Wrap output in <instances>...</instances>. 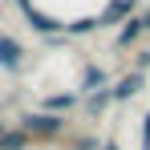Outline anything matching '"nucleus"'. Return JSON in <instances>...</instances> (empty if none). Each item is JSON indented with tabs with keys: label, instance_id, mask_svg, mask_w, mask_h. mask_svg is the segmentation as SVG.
I'll list each match as a JSON object with an SVG mask.
<instances>
[{
	"label": "nucleus",
	"instance_id": "f257e3e1",
	"mask_svg": "<svg viewBox=\"0 0 150 150\" xmlns=\"http://www.w3.org/2000/svg\"><path fill=\"white\" fill-rule=\"evenodd\" d=\"M28 134H33V142L37 146H57L65 134H69V114H49V110H28V114H21V122Z\"/></svg>",
	"mask_w": 150,
	"mask_h": 150
},
{
	"label": "nucleus",
	"instance_id": "f03ea898",
	"mask_svg": "<svg viewBox=\"0 0 150 150\" xmlns=\"http://www.w3.org/2000/svg\"><path fill=\"white\" fill-rule=\"evenodd\" d=\"M146 37H150V4L138 8L130 21H122V25L114 28V53H130L138 41H146Z\"/></svg>",
	"mask_w": 150,
	"mask_h": 150
},
{
	"label": "nucleus",
	"instance_id": "7ed1b4c3",
	"mask_svg": "<svg viewBox=\"0 0 150 150\" xmlns=\"http://www.w3.org/2000/svg\"><path fill=\"white\" fill-rule=\"evenodd\" d=\"M25 65H28L25 41H21L16 33L0 28V69H4V73H25Z\"/></svg>",
	"mask_w": 150,
	"mask_h": 150
},
{
	"label": "nucleus",
	"instance_id": "20e7f679",
	"mask_svg": "<svg viewBox=\"0 0 150 150\" xmlns=\"http://www.w3.org/2000/svg\"><path fill=\"white\" fill-rule=\"evenodd\" d=\"M138 8H142V0H105L98 8V25L101 28H118L122 21H130Z\"/></svg>",
	"mask_w": 150,
	"mask_h": 150
},
{
	"label": "nucleus",
	"instance_id": "39448f33",
	"mask_svg": "<svg viewBox=\"0 0 150 150\" xmlns=\"http://www.w3.org/2000/svg\"><path fill=\"white\" fill-rule=\"evenodd\" d=\"M146 89V69H126L122 77H114V105H126Z\"/></svg>",
	"mask_w": 150,
	"mask_h": 150
},
{
	"label": "nucleus",
	"instance_id": "423d86ee",
	"mask_svg": "<svg viewBox=\"0 0 150 150\" xmlns=\"http://www.w3.org/2000/svg\"><path fill=\"white\" fill-rule=\"evenodd\" d=\"M110 81H114V77L105 73L98 61H85V65H81V81H77V93L85 98V93H93V89H105Z\"/></svg>",
	"mask_w": 150,
	"mask_h": 150
},
{
	"label": "nucleus",
	"instance_id": "0eeeda50",
	"mask_svg": "<svg viewBox=\"0 0 150 150\" xmlns=\"http://www.w3.org/2000/svg\"><path fill=\"white\" fill-rule=\"evenodd\" d=\"M77 105H81V93L77 89H57V93H45L41 98V110H49V114H73Z\"/></svg>",
	"mask_w": 150,
	"mask_h": 150
},
{
	"label": "nucleus",
	"instance_id": "6e6552de",
	"mask_svg": "<svg viewBox=\"0 0 150 150\" xmlns=\"http://www.w3.org/2000/svg\"><path fill=\"white\" fill-rule=\"evenodd\" d=\"M110 105H114V81H110L105 89H93V93H85V98H81V110H85L89 118H101Z\"/></svg>",
	"mask_w": 150,
	"mask_h": 150
},
{
	"label": "nucleus",
	"instance_id": "1a4fd4ad",
	"mask_svg": "<svg viewBox=\"0 0 150 150\" xmlns=\"http://www.w3.org/2000/svg\"><path fill=\"white\" fill-rule=\"evenodd\" d=\"M33 134H28L25 126H8L4 134H0V150H33Z\"/></svg>",
	"mask_w": 150,
	"mask_h": 150
},
{
	"label": "nucleus",
	"instance_id": "9d476101",
	"mask_svg": "<svg viewBox=\"0 0 150 150\" xmlns=\"http://www.w3.org/2000/svg\"><path fill=\"white\" fill-rule=\"evenodd\" d=\"M98 12H93V16H69V21H65V37H69V41H77V37H93V33H98Z\"/></svg>",
	"mask_w": 150,
	"mask_h": 150
},
{
	"label": "nucleus",
	"instance_id": "9b49d317",
	"mask_svg": "<svg viewBox=\"0 0 150 150\" xmlns=\"http://www.w3.org/2000/svg\"><path fill=\"white\" fill-rule=\"evenodd\" d=\"M69 150H101V138H93V134H81V138H73V142H69Z\"/></svg>",
	"mask_w": 150,
	"mask_h": 150
},
{
	"label": "nucleus",
	"instance_id": "f8f14e48",
	"mask_svg": "<svg viewBox=\"0 0 150 150\" xmlns=\"http://www.w3.org/2000/svg\"><path fill=\"white\" fill-rule=\"evenodd\" d=\"M138 146H142V150H150V110L142 114V126H138Z\"/></svg>",
	"mask_w": 150,
	"mask_h": 150
},
{
	"label": "nucleus",
	"instance_id": "ddd939ff",
	"mask_svg": "<svg viewBox=\"0 0 150 150\" xmlns=\"http://www.w3.org/2000/svg\"><path fill=\"white\" fill-rule=\"evenodd\" d=\"M130 69H146V73H150V49H138V53H134V65H130Z\"/></svg>",
	"mask_w": 150,
	"mask_h": 150
},
{
	"label": "nucleus",
	"instance_id": "4468645a",
	"mask_svg": "<svg viewBox=\"0 0 150 150\" xmlns=\"http://www.w3.org/2000/svg\"><path fill=\"white\" fill-rule=\"evenodd\" d=\"M101 150H122V142H118V138H105V142H101Z\"/></svg>",
	"mask_w": 150,
	"mask_h": 150
},
{
	"label": "nucleus",
	"instance_id": "2eb2a0df",
	"mask_svg": "<svg viewBox=\"0 0 150 150\" xmlns=\"http://www.w3.org/2000/svg\"><path fill=\"white\" fill-rule=\"evenodd\" d=\"M8 126H12V122H4V118H0V134H4V130H8Z\"/></svg>",
	"mask_w": 150,
	"mask_h": 150
}]
</instances>
